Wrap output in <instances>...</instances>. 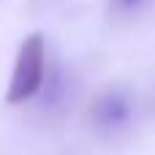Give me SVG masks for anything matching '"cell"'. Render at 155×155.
Wrapping results in <instances>:
<instances>
[{
  "label": "cell",
  "mask_w": 155,
  "mask_h": 155,
  "mask_svg": "<svg viewBox=\"0 0 155 155\" xmlns=\"http://www.w3.org/2000/svg\"><path fill=\"white\" fill-rule=\"evenodd\" d=\"M153 0H109V11L114 16H134L139 11H144Z\"/></svg>",
  "instance_id": "obj_3"
},
{
  "label": "cell",
  "mask_w": 155,
  "mask_h": 155,
  "mask_svg": "<svg viewBox=\"0 0 155 155\" xmlns=\"http://www.w3.org/2000/svg\"><path fill=\"white\" fill-rule=\"evenodd\" d=\"M134 93L123 84H109L104 90L95 93V98L90 101V109H87V120H90V128L101 136H117L123 134L131 120H134Z\"/></svg>",
  "instance_id": "obj_2"
},
{
  "label": "cell",
  "mask_w": 155,
  "mask_h": 155,
  "mask_svg": "<svg viewBox=\"0 0 155 155\" xmlns=\"http://www.w3.org/2000/svg\"><path fill=\"white\" fill-rule=\"evenodd\" d=\"M44 79H46V41H44L41 33H33L19 46L5 101L8 104H25V101H30L41 90Z\"/></svg>",
  "instance_id": "obj_1"
}]
</instances>
